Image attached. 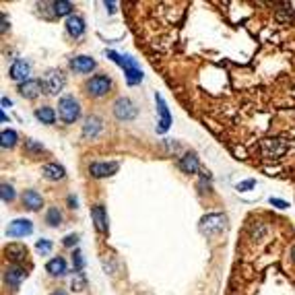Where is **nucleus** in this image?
Segmentation results:
<instances>
[{"label":"nucleus","instance_id":"1","mask_svg":"<svg viewBox=\"0 0 295 295\" xmlns=\"http://www.w3.org/2000/svg\"><path fill=\"white\" fill-rule=\"evenodd\" d=\"M58 116L64 124H75L81 116V103L73 95H62L58 99Z\"/></svg>","mask_w":295,"mask_h":295},{"label":"nucleus","instance_id":"2","mask_svg":"<svg viewBox=\"0 0 295 295\" xmlns=\"http://www.w3.org/2000/svg\"><path fill=\"white\" fill-rule=\"evenodd\" d=\"M287 151H289V145L285 138L268 136V138L260 141V153H262V157H266V159H281Z\"/></svg>","mask_w":295,"mask_h":295},{"label":"nucleus","instance_id":"3","mask_svg":"<svg viewBox=\"0 0 295 295\" xmlns=\"http://www.w3.org/2000/svg\"><path fill=\"white\" fill-rule=\"evenodd\" d=\"M112 89V79L108 75H95L85 83V91L89 97H106Z\"/></svg>","mask_w":295,"mask_h":295},{"label":"nucleus","instance_id":"4","mask_svg":"<svg viewBox=\"0 0 295 295\" xmlns=\"http://www.w3.org/2000/svg\"><path fill=\"white\" fill-rule=\"evenodd\" d=\"M40 81L44 87V93H48V95H58L64 89V83H66L62 71H58V68H50Z\"/></svg>","mask_w":295,"mask_h":295},{"label":"nucleus","instance_id":"5","mask_svg":"<svg viewBox=\"0 0 295 295\" xmlns=\"http://www.w3.org/2000/svg\"><path fill=\"white\" fill-rule=\"evenodd\" d=\"M225 223H227V217H225L223 213H211V215H204L200 219L198 229L204 235H215V233L225 229Z\"/></svg>","mask_w":295,"mask_h":295},{"label":"nucleus","instance_id":"6","mask_svg":"<svg viewBox=\"0 0 295 295\" xmlns=\"http://www.w3.org/2000/svg\"><path fill=\"white\" fill-rule=\"evenodd\" d=\"M114 116L116 120H120V122H130V120H134L138 116V108L132 103V99L128 97H118L114 101Z\"/></svg>","mask_w":295,"mask_h":295},{"label":"nucleus","instance_id":"7","mask_svg":"<svg viewBox=\"0 0 295 295\" xmlns=\"http://www.w3.org/2000/svg\"><path fill=\"white\" fill-rule=\"evenodd\" d=\"M155 103H157V112H159V126H157V132L159 134H165L167 130H169V126H171V114H169V110H167V103H165V99H163V95L161 93H155Z\"/></svg>","mask_w":295,"mask_h":295},{"label":"nucleus","instance_id":"8","mask_svg":"<svg viewBox=\"0 0 295 295\" xmlns=\"http://www.w3.org/2000/svg\"><path fill=\"white\" fill-rule=\"evenodd\" d=\"M27 276V272H25V268L23 266H17V264H9L7 268H5V283L13 289V291H19V287H21V281Z\"/></svg>","mask_w":295,"mask_h":295},{"label":"nucleus","instance_id":"9","mask_svg":"<svg viewBox=\"0 0 295 295\" xmlns=\"http://www.w3.org/2000/svg\"><path fill=\"white\" fill-rule=\"evenodd\" d=\"M118 163L116 161H95V163H91L89 165V173L93 178H97V180H101V178H110V176H114V173L118 171Z\"/></svg>","mask_w":295,"mask_h":295},{"label":"nucleus","instance_id":"10","mask_svg":"<svg viewBox=\"0 0 295 295\" xmlns=\"http://www.w3.org/2000/svg\"><path fill=\"white\" fill-rule=\"evenodd\" d=\"M31 233H33V223L29 219H15V221H11L9 229H7L9 237H25Z\"/></svg>","mask_w":295,"mask_h":295},{"label":"nucleus","instance_id":"11","mask_svg":"<svg viewBox=\"0 0 295 295\" xmlns=\"http://www.w3.org/2000/svg\"><path fill=\"white\" fill-rule=\"evenodd\" d=\"M17 91H19V95L25 97V99H36L44 91V87H42L40 79H29V81H25L21 85H17Z\"/></svg>","mask_w":295,"mask_h":295},{"label":"nucleus","instance_id":"12","mask_svg":"<svg viewBox=\"0 0 295 295\" xmlns=\"http://www.w3.org/2000/svg\"><path fill=\"white\" fill-rule=\"evenodd\" d=\"M103 130V120L99 116H87L83 124V138H97Z\"/></svg>","mask_w":295,"mask_h":295},{"label":"nucleus","instance_id":"13","mask_svg":"<svg viewBox=\"0 0 295 295\" xmlns=\"http://www.w3.org/2000/svg\"><path fill=\"white\" fill-rule=\"evenodd\" d=\"M29 73H31V68L25 60H15L13 66H11V71H9V77L17 83V85H21L25 81H29Z\"/></svg>","mask_w":295,"mask_h":295},{"label":"nucleus","instance_id":"14","mask_svg":"<svg viewBox=\"0 0 295 295\" xmlns=\"http://www.w3.org/2000/svg\"><path fill=\"white\" fill-rule=\"evenodd\" d=\"M5 254L11 260V264H17V266H21V262H25L27 256H29V252L23 244H9L5 248Z\"/></svg>","mask_w":295,"mask_h":295},{"label":"nucleus","instance_id":"15","mask_svg":"<svg viewBox=\"0 0 295 295\" xmlns=\"http://www.w3.org/2000/svg\"><path fill=\"white\" fill-rule=\"evenodd\" d=\"M91 219L93 225L99 233H108V215H106V206L103 204H95L91 206Z\"/></svg>","mask_w":295,"mask_h":295},{"label":"nucleus","instance_id":"16","mask_svg":"<svg viewBox=\"0 0 295 295\" xmlns=\"http://www.w3.org/2000/svg\"><path fill=\"white\" fill-rule=\"evenodd\" d=\"M95 66H97V62H95L91 56H75V58L71 60V68H73L75 73H81V75L91 73Z\"/></svg>","mask_w":295,"mask_h":295},{"label":"nucleus","instance_id":"17","mask_svg":"<svg viewBox=\"0 0 295 295\" xmlns=\"http://www.w3.org/2000/svg\"><path fill=\"white\" fill-rule=\"evenodd\" d=\"M23 206L27 211H40L44 206V198L38 190H25L23 192Z\"/></svg>","mask_w":295,"mask_h":295},{"label":"nucleus","instance_id":"18","mask_svg":"<svg viewBox=\"0 0 295 295\" xmlns=\"http://www.w3.org/2000/svg\"><path fill=\"white\" fill-rule=\"evenodd\" d=\"M42 176L46 180H52V182H58V180H64L66 178V169L58 163H46L42 167Z\"/></svg>","mask_w":295,"mask_h":295},{"label":"nucleus","instance_id":"19","mask_svg":"<svg viewBox=\"0 0 295 295\" xmlns=\"http://www.w3.org/2000/svg\"><path fill=\"white\" fill-rule=\"evenodd\" d=\"M178 167H180L184 173H196V171L200 169V161H198V157H196V153H186L184 157H180Z\"/></svg>","mask_w":295,"mask_h":295},{"label":"nucleus","instance_id":"20","mask_svg":"<svg viewBox=\"0 0 295 295\" xmlns=\"http://www.w3.org/2000/svg\"><path fill=\"white\" fill-rule=\"evenodd\" d=\"M66 31H68V36L71 38H81L83 33H85V21H83V17L79 15H71L66 19Z\"/></svg>","mask_w":295,"mask_h":295},{"label":"nucleus","instance_id":"21","mask_svg":"<svg viewBox=\"0 0 295 295\" xmlns=\"http://www.w3.org/2000/svg\"><path fill=\"white\" fill-rule=\"evenodd\" d=\"M106 54H108V58H110L112 62H116V64L122 66V68H124V73L132 71V68H138L136 60H134V58H130V56H122V54H118V52H114V50L106 52Z\"/></svg>","mask_w":295,"mask_h":295},{"label":"nucleus","instance_id":"22","mask_svg":"<svg viewBox=\"0 0 295 295\" xmlns=\"http://www.w3.org/2000/svg\"><path fill=\"white\" fill-rule=\"evenodd\" d=\"M46 270L52 274V276H64L66 274V260L56 256V258H52L50 262L46 264Z\"/></svg>","mask_w":295,"mask_h":295},{"label":"nucleus","instance_id":"23","mask_svg":"<svg viewBox=\"0 0 295 295\" xmlns=\"http://www.w3.org/2000/svg\"><path fill=\"white\" fill-rule=\"evenodd\" d=\"M52 9H54V15L56 17H71L73 15V9H75V5L73 3H68V0H54L52 3Z\"/></svg>","mask_w":295,"mask_h":295},{"label":"nucleus","instance_id":"24","mask_svg":"<svg viewBox=\"0 0 295 295\" xmlns=\"http://www.w3.org/2000/svg\"><path fill=\"white\" fill-rule=\"evenodd\" d=\"M36 118L40 120L42 124H54L56 122V112H54V108H50V106H44V108H38L36 110Z\"/></svg>","mask_w":295,"mask_h":295},{"label":"nucleus","instance_id":"25","mask_svg":"<svg viewBox=\"0 0 295 295\" xmlns=\"http://www.w3.org/2000/svg\"><path fill=\"white\" fill-rule=\"evenodd\" d=\"M46 223L50 225V227H58V225L62 223V213L58 206H50L48 213H46Z\"/></svg>","mask_w":295,"mask_h":295},{"label":"nucleus","instance_id":"26","mask_svg":"<svg viewBox=\"0 0 295 295\" xmlns=\"http://www.w3.org/2000/svg\"><path fill=\"white\" fill-rule=\"evenodd\" d=\"M17 132L15 130H3V134H0V147L3 149H13L17 145Z\"/></svg>","mask_w":295,"mask_h":295},{"label":"nucleus","instance_id":"27","mask_svg":"<svg viewBox=\"0 0 295 295\" xmlns=\"http://www.w3.org/2000/svg\"><path fill=\"white\" fill-rule=\"evenodd\" d=\"M71 287H73V291H83V289H87V276H85L83 272H75L73 281H71Z\"/></svg>","mask_w":295,"mask_h":295},{"label":"nucleus","instance_id":"28","mask_svg":"<svg viewBox=\"0 0 295 295\" xmlns=\"http://www.w3.org/2000/svg\"><path fill=\"white\" fill-rule=\"evenodd\" d=\"M0 196H3V200L5 202H13L15 200V188L11 186V184H3V186H0Z\"/></svg>","mask_w":295,"mask_h":295},{"label":"nucleus","instance_id":"29","mask_svg":"<svg viewBox=\"0 0 295 295\" xmlns=\"http://www.w3.org/2000/svg\"><path fill=\"white\" fill-rule=\"evenodd\" d=\"M36 248H38V252H42V256H46V254L52 252V241L50 239H38Z\"/></svg>","mask_w":295,"mask_h":295},{"label":"nucleus","instance_id":"30","mask_svg":"<svg viewBox=\"0 0 295 295\" xmlns=\"http://www.w3.org/2000/svg\"><path fill=\"white\" fill-rule=\"evenodd\" d=\"M25 149L31 151V153H42L44 151V145L42 143H36L33 138H27V141H25Z\"/></svg>","mask_w":295,"mask_h":295},{"label":"nucleus","instance_id":"31","mask_svg":"<svg viewBox=\"0 0 295 295\" xmlns=\"http://www.w3.org/2000/svg\"><path fill=\"white\" fill-rule=\"evenodd\" d=\"M73 264H75L77 272H81V270H83V266H85V258H83V254H81L79 250L73 254Z\"/></svg>","mask_w":295,"mask_h":295},{"label":"nucleus","instance_id":"32","mask_svg":"<svg viewBox=\"0 0 295 295\" xmlns=\"http://www.w3.org/2000/svg\"><path fill=\"white\" fill-rule=\"evenodd\" d=\"M62 244H64L66 248H73V246H77V244H79V235H77V233H68V235L62 239Z\"/></svg>","mask_w":295,"mask_h":295},{"label":"nucleus","instance_id":"33","mask_svg":"<svg viewBox=\"0 0 295 295\" xmlns=\"http://www.w3.org/2000/svg\"><path fill=\"white\" fill-rule=\"evenodd\" d=\"M256 186V180H246V182H239L235 186V190H239V192H248V190H252Z\"/></svg>","mask_w":295,"mask_h":295},{"label":"nucleus","instance_id":"34","mask_svg":"<svg viewBox=\"0 0 295 295\" xmlns=\"http://www.w3.org/2000/svg\"><path fill=\"white\" fill-rule=\"evenodd\" d=\"M276 19L279 21H291V19H295V11L287 9L285 13H276Z\"/></svg>","mask_w":295,"mask_h":295},{"label":"nucleus","instance_id":"35","mask_svg":"<svg viewBox=\"0 0 295 295\" xmlns=\"http://www.w3.org/2000/svg\"><path fill=\"white\" fill-rule=\"evenodd\" d=\"M270 204L276 206V209H287V206H289V204H287L285 200H281V198H270Z\"/></svg>","mask_w":295,"mask_h":295},{"label":"nucleus","instance_id":"36","mask_svg":"<svg viewBox=\"0 0 295 295\" xmlns=\"http://www.w3.org/2000/svg\"><path fill=\"white\" fill-rule=\"evenodd\" d=\"M0 19H3V25H0V33H7V29H9V19H7V15L3 13V15H0Z\"/></svg>","mask_w":295,"mask_h":295},{"label":"nucleus","instance_id":"37","mask_svg":"<svg viewBox=\"0 0 295 295\" xmlns=\"http://www.w3.org/2000/svg\"><path fill=\"white\" fill-rule=\"evenodd\" d=\"M103 7H106L110 13H114L116 11V3H112V0H110V3H108V0H106V3H103Z\"/></svg>","mask_w":295,"mask_h":295},{"label":"nucleus","instance_id":"38","mask_svg":"<svg viewBox=\"0 0 295 295\" xmlns=\"http://www.w3.org/2000/svg\"><path fill=\"white\" fill-rule=\"evenodd\" d=\"M68 204H71V209H77V198L75 196H68Z\"/></svg>","mask_w":295,"mask_h":295},{"label":"nucleus","instance_id":"39","mask_svg":"<svg viewBox=\"0 0 295 295\" xmlns=\"http://www.w3.org/2000/svg\"><path fill=\"white\" fill-rule=\"evenodd\" d=\"M3 108H11V99H7V97H3Z\"/></svg>","mask_w":295,"mask_h":295},{"label":"nucleus","instance_id":"40","mask_svg":"<svg viewBox=\"0 0 295 295\" xmlns=\"http://www.w3.org/2000/svg\"><path fill=\"white\" fill-rule=\"evenodd\" d=\"M52 295H66V293H64L62 289H58V291H54V293H52Z\"/></svg>","mask_w":295,"mask_h":295},{"label":"nucleus","instance_id":"41","mask_svg":"<svg viewBox=\"0 0 295 295\" xmlns=\"http://www.w3.org/2000/svg\"><path fill=\"white\" fill-rule=\"evenodd\" d=\"M291 260H293V262H295V246L291 248Z\"/></svg>","mask_w":295,"mask_h":295}]
</instances>
